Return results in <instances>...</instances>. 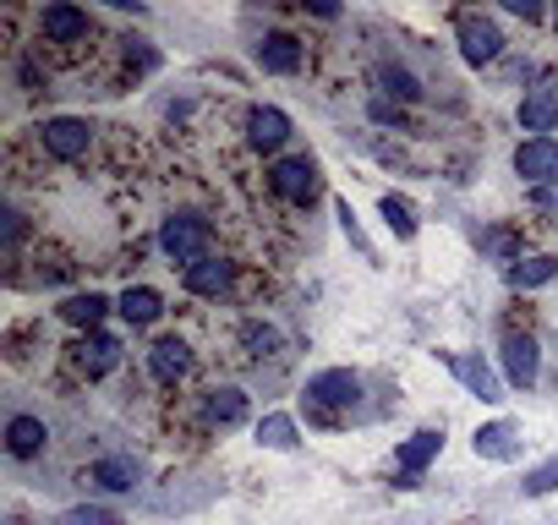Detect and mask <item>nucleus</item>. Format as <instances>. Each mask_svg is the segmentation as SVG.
I'll list each match as a JSON object with an SVG mask.
<instances>
[{"label":"nucleus","instance_id":"f257e3e1","mask_svg":"<svg viewBox=\"0 0 558 525\" xmlns=\"http://www.w3.org/2000/svg\"><path fill=\"white\" fill-rule=\"evenodd\" d=\"M159 246L170 262H181V269H192V262L214 257V224L203 213H170L159 224Z\"/></svg>","mask_w":558,"mask_h":525},{"label":"nucleus","instance_id":"f03ea898","mask_svg":"<svg viewBox=\"0 0 558 525\" xmlns=\"http://www.w3.org/2000/svg\"><path fill=\"white\" fill-rule=\"evenodd\" d=\"M362 400V378L351 367H329L318 378H307V411L318 422H340V411H351Z\"/></svg>","mask_w":558,"mask_h":525},{"label":"nucleus","instance_id":"7ed1b4c3","mask_svg":"<svg viewBox=\"0 0 558 525\" xmlns=\"http://www.w3.org/2000/svg\"><path fill=\"white\" fill-rule=\"evenodd\" d=\"M39 143H45L50 159H83L88 143H94V126H88L83 115H50V121L39 126Z\"/></svg>","mask_w":558,"mask_h":525},{"label":"nucleus","instance_id":"20e7f679","mask_svg":"<svg viewBox=\"0 0 558 525\" xmlns=\"http://www.w3.org/2000/svg\"><path fill=\"white\" fill-rule=\"evenodd\" d=\"M268 186L286 197V203H313V192H318V164H313L307 154L279 159V164L268 170Z\"/></svg>","mask_w":558,"mask_h":525},{"label":"nucleus","instance_id":"39448f33","mask_svg":"<svg viewBox=\"0 0 558 525\" xmlns=\"http://www.w3.org/2000/svg\"><path fill=\"white\" fill-rule=\"evenodd\" d=\"M444 367H449V373H454V378H460V383H465V389L482 400V405H498V400H504V378H498V373H493L482 356L449 351V356H444Z\"/></svg>","mask_w":558,"mask_h":525},{"label":"nucleus","instance_id":"423d86ee","mask_svg":"<svg viewBox=\"0 0 558 525\" xmlns=\"http://www.w3.org/2000/svg\"><path fill=\"white\" fill-rule=\"evenodd\" d=\"M438 449H444V432L438 427H422V432H411L400 449H395V471H400V487H411L433 460H438Z\"/></svg>","mask_w":558,"mask_h":525},{"label":"nucleus","instance_id":"0eeeda50","mask_svg":"<svg viewBox=\"0 0 558 525\" xmlns=\"http://www.w3.org/2000/svg\"><path fill=\"white\" fill-rule=\"evenodd\" d=\"M520 126H525L531 137H547V132L558 126V83H553V77H542V83L525 88V99H520Z\"/></svg>","mask_w":558,"mask_h":525},{"label":"nucleus","instance_id":"6e6552de","mask_svg":"<svg viewBox=\"0 0 558 525\" xmlns=\"http://www.w3.org/2000/svg\"><path fill=\"white\" fill-rule=\"evenodd\" d=\"M257 66L274 72V77H296V72L307 66V45L291 39V34H263V45H257Z\"/></svg>","mask_w":558,"mask_h":525},{"label":"nucleus","instance_id":"1a4fd4ad","mask_svg":"<svg viewBox=\"0 0 558 525\" xmlns=\"http://www.w3.org/2000/svg\"><path fill=\"white\" fill-rule=\"evenodd\" d=\"M286 137H291V115L279 110V105H257V110H246V143H252L257 154L286 148Z\"/></svg>","mask_w":558,"mask_h":525},{"label":"nucleus","instance_id":"9d476101","mask_svg":"<svg viewBox=\"0 0 558 525\" xmlns=\"http://www.w3.org/2000/svg\"><path fill=\"white\" fill-rule=\"evenodd\" d=\"M498 50H504V34H498L487 17L465 12V17H460V56H465L471 66H487V61H498Z\"/></svg>","mask_w":558,"mask_h":525},{"label":"nucleus","instance_id":"9b49d317","mask_svg":"<svg viewBox=\"0 0 558 525\" xmlns=\"http://www.w3.org/2000/svg\"><path fill=\"white\" fill-rule=\"evenodd\" d=\"M116 362H121V340L105 334V329H99V334H83V340L72 345V367H77L83 378H105Z\"/></svg>","mask_w":558,"mask_h":525},{"label":"nucleus","instance_id":"f8f14e48","mask_svg":"<svg viewBox=\"0 0 558 525\" xmlns=\"http://www.w3.org/2000/svg\"><path fill=\"white\" fill-rule=\"evenodd\" d=\"M514 170H520L531 186L558 181V143H553V137H525V143L514 148Z\"/></svg>","mask_w":558,"mask_h":525},{"label":"nucleus","instance_id":"ddd939ff","mask_svg":"<svg viewBox=\"0 0 558 525\" xmlns=\"http://www.w3.org/2000/svg\"><path fill=\"white\" fill-rule=\"evenodd\" d=\"M148 373H154L159 383H181V378L192 373V345H186L181 334L154 340V345H148Z\"/></svg>","mask_w":558,"mask_h":525},{"label":"nucleus","instance_id":"4468645a","mask_svg":"<svg viewBox=\"0 0 558 525\" xmlns=\"http://www.w3.org/2000/svg\"><path fill=\"white\" fill-rule=\"evenodd\" d=\"M39 34L50 45H83L94 28H88V12L83 7H45L39 12Z\"/></svg>","mask_w":558,"mask_h":525},{"label":"nucleus","instance_id":"2eb2a0df","mask_svg":"<svg viewBox=\"0 0 558 525\" xmlns=\"http://www.w3.org/2000/svg\"><path fill=\"white\" fill-rule=\"evenodd\" d=\"M504 383L509 389H531L536 383V340L531 334H509L504 340Z\"/></svg>","mask_w":558,"mask_h":525},{"label":"nucleus","instance_id":"dca6fc26","mask_svg":"<svg viewBox=\"0 0 558 525\" xmlns=\"http://www.w3.org/2000/svg\"><path fill=\"white\" fill-rule=\"evenodd\" d=\"M230 262L225 257H203V262H192V269H181V285L192 291V296H225L230 291Z\"/></svg>","mask_w":558,"mask_h":525},{"label":"nucleus","instance_id":"f3484780","mask_svg":"<svg viewBox=\"0 0 558 525\" xmlns=\"http://www.w3.org/2000/svg\"><path fill=\"white\" fill-rule=\"evenodd\" d=\"M116 307H121V318H126L132 329H148V323H159V313H165V296H159V291H148V285H126Z\"/></svg>","mask_w":558,"mask_h":525},{"label":"nucleus","instance_id":"a211bd4d","mask_svg":"<svg viewBox=\"0 0 558 525\" xmlns=\"http://www.w3.org/2000/svg\"><path fill=\"white\" fill-rule=\"evenodd\" d=\"M45 443H50V427H45L39 416H12V422H7V449H12L17 460H34Z\"/></svg>","mask_w":558,"mask_h":525},{"label":"nucleus","instance_id":"6ab92c4d","mask_svg":"<svg viewBox=\"0 0 558 525\" xmlns=\"http://www.w3.org/2000/svg\"><path fill=\"white\" fill-rule=\"evenodd\" d=\"M476 454L482 460H514L520 454V432H514V422H487V427H476Z\"/></svg>","mask_w":558,"mask_h":525},{"label":"nucleus","instance_id":"aec40b11","mask_svg":"<svg viewBox=\"0 0 558 525\" xmlns=\"http://www.w3.org/2000/svg\"><path fill=\"white\" fill-rule=\"evenodd\" d=\"M94 481L110 487V492H132L143 481V465L132 454H105V460H94Z\"/></svg>","mask_w":558,"mask_h":525},{"label":"nucleus","instance_id":"412c9836","mask_svg":"<svg viewBox=\"0 0 558 525\" xmlns=\"http://www.w3.org/2000/svg\"><path fill=\"white\" fill-rule=\"evenodd\" d=\"M203 416L214 422V427H235V422H246V394L241 389H208L203 394Z\"/></svg>","mask_w":558,"mask_h":525},{"label":"nucleus","instance_id":"4be33fe9","mask_svg":"<svg viewBox=\"0 0 558 525\" xmlns=\"http://www.w3.org/2000/svg\"><path fill=\"white\" fill-rule=\"evenodd\" d=\"M110 313V302L99 296V291H83V296H66L61 302V318L66 323H77V329H88V334H99V318Z\"/></svg>","mask_w":558,"mask_h":525},{"label":"nucleus","instance_id":"5701e85b","mask_svg":"<svg viewBox=\"0 0 558 525\" xmlns=\"http://www.w3.org/2000/svg\"><path fill=\"white\" fill-rule=\"evenodd\" d=\"M553 274H558V257L542 252V257H520V262H514V269H509V285H514V291H536V285H547Z\"/></svg>","mask_w":558,"mask_h":525},{"label":"nucleus","instance_id":"b1692460","mask_svg":"<svg viewBox=\"0 0 558 525\" xmlns=\"http://www.w3.org/2000/svg\"><path fill=\"white\" fill-rule=\"evenodd\" d=\"M257 443H263V449H296L302 432H296V422H291L286 411H274V416L257 422Z\"/></svg>","mask_w":558,"mask_h":525},{"label":"nucleus","instance_id":"393cba45","mask_svg":"<svg viewBox=\"0 0 558 525\" xmlns=\"http://www.w3.org/2000/svg\"><path fill=\"white\" fill-rule=\"evenodd\" d=\"M378 213H384V224H389L400 241H411V235H416V208H411L405 197H395V192H389V197L378 203Z\"/></svg>","mask_w":558,"mask_h":525},{"label":"nucleus","instance_id":"a878e982","mask_svg":"<svg viewBox=\"0 0 558 525\" xmlns=\"http://www.w3.org/2000/svg\"><path fill=\"white\" fill-rule=\"evenodd\" d=\"M241 345H246L252 356H274V351H279V334H274L268 323H241Z\"/></svg>","mask_w":558,"mask_h":525},{"label":"nucleus","instance_id":"bb28decb","mask_svg":"<svg viewBox=\"0 0 558 525\" xmlns=\"http://www.w3.org/2000/svg\"><path fill=\"white\" fill-rule=\"evenodd\" d=\"M520 487H525V498H542V492H553V487H558V454H553V460H542L536 471H525V481H520Z\"/></svg>","mask_w":558,"mask_h":525},{"label":"nucleus","instance_id":"cd10ccee","mask_svg":"<svg viewBox=\"0 0 558 525\" xmlns=\"http://www.w3.org/2000/svg\"><path fill=\"white\" fill-rule=\"evenodd\" d=\"M378 83H384V88H389L395 99H422L416 77H411V72H400V66H384V72H378Z\"/></svg>","mask_w":558,"mask_h":525},{"label":"nucleus","instance_id":"c85d7f7f","mask_svg":"<svg viewBox=\"0 0 558 525\" xmlns=\"http://www.w3.org/2000/svg\"><path fill=\"white\" fill-rule=\"evenodd\" d=\"M0 235H7V252H17V241H23V213L17 208H0Z\"/></svg>","mask_w":558,"mask_h":525},{"label":"nucleus","instance_id":"c756f323","mask_svg":"<svg viewBox=\"0 0 558 525\" xmlns=\"http://www.w3.org/2000/svg\"><path fill=\"white\" fill-rule=\"evenodd\" d=\"M61 525H116V514L110 509H72Z\"/></svg>","mask_w":558,"mask_h":525},{"label":"nucleus","instance_id":"7c9ffc66","mask_svg":"<svg viewBox=\"0 0 558 525\" xmlns=\"http://www.w3.org/2000/svg\"><path fill=\"white\" fill-rule=\"evenodd\" d=\"M531 208H536V213H558V181L531 186Z\"/></svg>","mask_w":558,"mask_h":525},{"label":"nucleus","instance_id":"2f4dec72","mask_svg":"<svg viewBox=\"0 0 558 525\" xmlns=\"http://www.w3.org/2000/svg\"><path fill=\"white\" fill-rule=\"evenodd\" d=\"M504 12H514V17H525V23H536V17H542L536 0H504Z\"/></svg>","mask_w":558,"mask_h":525},{"label":"nucleus","instance_id":"473e14b6","mask_svg":"<svg viewBox=\"0 0 558 525\" xmlns=\"http://www.w3.org/2000/svg\"><path fill=\"white\" fill-rule=\"evenodd\" d=\"M373 121H384V126H389V121H400V110H395L389 99H373Z\"/></svg>","mask_w":558,"mask_h":525}]
</instances>
